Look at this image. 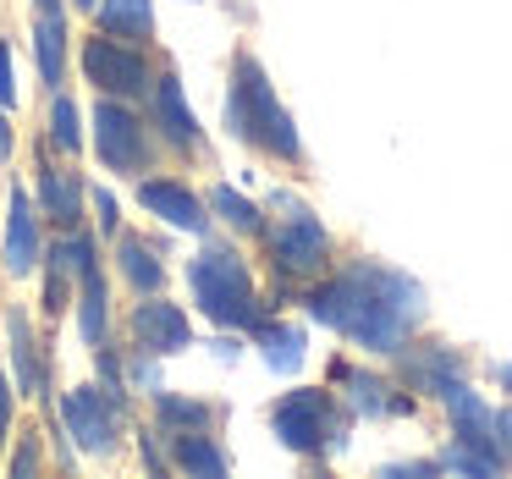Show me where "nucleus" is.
I'll return each mask as SVG.
<instances>
[{
	"instance_id": "f257e3e1",
	"label": "nucleus",
	"mask_w": 512,
	"mask_h": 479,
	"mask_svg": "<svg viewBox=\"0 0 512 479\" xmlns=\"http://www.w3.org/2000/svg\"><path fill=\"white\" fill-rule=\"evenodd\" d=\"M309 314L331 331H342L347 342H358L364 353H402L408 331L424 320V287L402 270L358 259L314 292Z\"/></svg>"
},
{
	"instance_id": "f03ea898",
	"label": "nucleus",
	"mask_w": 512,
	"mask_h": 479,
	"mask_svg": "<svg viewBox=\"0 0 512 479\" xmlns=\"http://www.w3.org/2000/svg\"><path fill=\"white\" fill-rule=\"evenodd\" d=\"M226 122L237 127V133L248 138V144H259L265 155L276 160H303V144H298V127H292V116L281 111L276 89H270L265 67H259L254 56H237L232 61V94H226Z\"/></svg>"
},
{
	"instance_id": "7ed1b4c3",
	"label": "nucleus",
	"mask_w": 512,
	"mask_h": 479,
	"mask_svg": "<svg viewBox=\"0 0 512 479\" xmlns=\"http://www.w3.org/2000/svg\"><path fill=\"white\" fill-rule=\"evenodd\" d=\"M188 281H193V303H199L215 325H243V331L259 325L254 276H248V265L232 254V248H204V254L188 265Z\"/></svg>"
},
{
	"instance_id": "20e7f679",
	"label": "nucleus",
	"mask_w": 512,
	"mask_h": 479,
	"mask_svg": "<svg viewBox=\"0 0 512 479\" xmlns=\"http://www.w3.org/2000/svg\"><path fill=\"white\" fill-rule=\"evenodd\" d=\"M276 221L265 226V248H270V265H276V276H314V270H325V254H331V237H325V226L309 215V204H298L292 193H276Z\"/></svg>"
},
{
	"instance_id": "39448f33",
	"label": "nucleus",
	"mask_w": 512,
	"mask_h": 479,
	"mask_svg": "<svg viewBox=\"0 0 512 479\" xmlns=\"http://www.w3.org/2000/svg\"><path fill=\"white\" fill-rule=\"evenodd\" d=\"M281 446L292 452H336L347 441V413L331 402V391H287V397L270 408Z\"/></svg>"
},
{
	"instance_id": "423d86ee",
	"label": "nucleus",
	"mask_w": 512,
	"mask_h": 479,
	"mask_svg": "<svg viewBox=\"0 0 512 479\" xmlns=\"http://www.w3.org/2000/svg\"><path fill=\"white\" fill-rule=\"evenodd\" d=\"M61 419H67V435L83 446L89 457H105L116 446V435H122V397L105 386H78L67 391V402H61Z\"/></svg>"
},
{
	"instance_id": "0eeeda50",
	"label": "nucleus",
	"mask_w": 512,
	"mask_h": 479,
	"mask_svg": "<svg viewBox=\"0 0 512 479\" xmlns=\"http://www.w3.org/2000/svg\"><path fill=\"white\" fill-rule=\"evenodd\" d=\"M94 149H100V160L111 171H149V160H155V144H149L144 122L133 111H122L116 100H105L94 111Z\"/></svg>"
},
{
	"instance_id": "6e6552de",
	"label": "nucleus",
	"mask_w": 512,
	"mask_h": 479,
	"mask_svg": "<svg viewBox=\"0 0 512 479\" xmlns=\"http://www.w3.org/2000/svg\"><path fill=\"white\" fill-rule=\"evenodd\" d=\"M83 72H89V83H100L105 94H127V100H138V94L149 89L144 56H133V50L116 45V39H89V45H83Z\"/></svg>"
},
{
	"instance_id": "1a4fd4ad",
	"label": "nucleus",
	"mask_w": 512,
	"mask_h": 479,
	"mask_svg": "<svg viewBox=\"0 0 512 479\" xmlns=\"http://www.w3.org/2000/svg\"><path fill=\"white\" fill-rule=\"evenodd\" d=\"M127 331H133V342L144 347V353H155V358L193 347V325H188V314H182L177 303H160V298L138 303L133 320H127Z\"/></svg>"
},
{
	"instance_id": "9d476101",
	"label": "nucleus",
	"mask_w": 512,
	"mask_h": 479,
	"mask_svg": "<svg viewBox=\"0 0 512 479\" xmlns=\"http://www.w3.org/2000/svg\"><path fill=\"white\" fill-rule=\"evenodd\" d=\"M138 204H144V210H155L160 221L177 226V232H204V226H210V221H204V204L193 199L182 182H166V177L144 182V188H138Z\"/></svg>"
},
{
	"instance_id": "9b49d317",
	"label": "nucleus",
	"mask_w": 512,
	"mask_h": 479,
	"mask_svg": "<svg viewBox=\"0 0 512 479\" xmlns=\"http://www.w3.org/2000/svg\"><path fill=\"white\" fill-rule=\"evenodd\" d=\"M39 265V226H34V204L23 188H12V215H6V270L12 276H34Z\"/></svg>"
},
{
	"instance_id": "f8f14e48",
	"label": "nucleus",
	"mask_w": 512,
	"mask_h": 479,
	"mask_svg": "<svg viewBox=\"0 0 512 479\" xmlns=\"http://www.w3.org/2000/svg\"><path fill=\"white\" fill-rule=\"evenodd\" d=\"M402 375H408V386L446 397V391L463 380V358H457L452 347H424V353H408V358H402Z\"/></svg>"
},
{
	"instance_id": "ddd939ff",
	"label": "nucleus",
	"mask_w": 512,
	"mask_h": 479,
	"mask_svg": "<svg viewBox=\"0 0 512 479\" xmlns=\"http://www.w3.org/2000/svg\"><path fill=\"white\" fill-rule=\"evenodd\" d=\"M155 111H160V133H166L177 149H199L204 144V133H199V122H193L188 100H182V83L177 78H160L155 83Z\"/></svg>"
},
{
	"instance_id": "4468645a",
	"label": "nucleus",
	"mask_w": 512,
	"mask_h": 479,
	"mask_svg": "<svg viewBox=\"0 0 512 479\" xmlns=\"http://www.w3.org/2000/svg\"><path fill=\"white\" fill-rule=\"evenodd\" d=\"M259 336V353H265V364L276 369V375H298L303 358H309V336H303V325H254Z\"/></svg>"
},
{
	"instance_id": "2eb2a0df",
	"label": "nucleus",
	"mask_w": 512,
	"mask_h": 479,
	"mask_svg": "<svg viewBox=\"0 0 512 479\" xmlns=\"http://www.w3.org/2000/svg\"><path fill=\"white\" fill-rule=\"evenodd\" d=\"M39 204H45V215H56V226L72 232L83 215V182L56 171V166H39Z\"/></svg>"
},
{
	"instance_id": "dca6fc26",
	"label": "nucleus",
	"mask_w": 512,
	"mask_h": 479,
	"mask_svg": "<svg viewBox=\"0 0 512 479\" xmlns=\"http://www.w3.org/2000/svg\"><path fill=\"white\" fill-rule=\"evenodd\" d=\"M34 56H39V78H45L50 89H61V78H67V17H61V12L39 17Z\"/></svg>"
},
{
	"instance_id": "f3484780",
	"label": "nucleus",
	"mask_w": 512,
	"mask_h": 479,
	"mask_svg": "<svg viewBox=\"0 0 512 479\" xmlns=\"http://www.w3.org/2000/svg\"><path fill=\"white\" fill-rule=\"evenodd\" d=\"M336 380L347 386V402H353L358 413H369V419H386V413H408V397H386V380L358 375V369H347V364H336Z\"/></svg>"
},
{
	"instance_id": "a211bd4d",
	"label": "nucleus",
	"mask_w": 512,
	"mask_h": 479,
	"mask_svg": "<svg viewBox=\"0 0 512 479\" xmlns=\"http://www.w3.org/2000/svg\"><path fill=\"white\" fill-rule=\"evenodd\" d=\"M94 12H100V23L111 28L116 39H133V45L155 39V6H149V0H100Z\"/></svg>"
},
{
	"instance_id": "6ab92c4d",
	"label": "nucleus",
	"mask_w": 512,
	"mask_h": 479,
	"mask_svg": "<svg viewBox=\"0 0 512 479\" xmlns=\"http://www.w3.org/2000/svg\"><path fill=\"white\" fill-rule=\"evenodd\" d=\"M171 435H177V441H171L177 468H188V474H199V479H221V474H226L221 446H215L204 430H171Z\"/></svg>"
},
{
	"instance_id": "aec40b11",
	"label": "nucleus",
	"mask_w": 512,
	"mask_h": 479,
	"mask_svg": "<svg viewBox=\"0 0 512 479\" xmlns=\"http://www.w3.org/2000/svg\"><path fill=\"white\" fill-rule=\"evenodd\" d=\"M116 265H122V276L133 281L138 292H155L160 281H166V265H160L155 248H144L138 237H122V243H116Z\"/></svg>"
},
{
	"instance_id": "412c9836",
	"label": "nucleus",
	"mask_w": 512,
	"mask_h": 479,
	"mask_svg": "<svg viewBox=\"0 0 512 479\" xmlns=\"http://www.w3.org/2000/svg\"><path fill=\"white\" fill-rule=\"evenodd\" d=\"M12 358H17V380H23V391L28 397H39L45 391V369H39V358H34V331H28V314L23 309H12Z\"/></svg>"
},
{
	"instance_id": "4be33fe9",
	"label": "nucleus",
	"mask_w": 512,
	"mask_h": 479,
	"mask_svg": "<svg viewBox=\"0 0 512 479\" xmlns=\"http://www.w3.org/2000/svg\"><path fill=\"white\" fill-rule=\"evenodd\" d=\"M78 287H83V342H105V281H100V270H83L78 276Z\"/></svg>"
},
{
	"instance_id": "5701e85b",
	"label": "nucleus",
	"mask_w": 512,
	"mask_h": 479,
	"mask_svg": "<svg viewBox=\"0 0 512 479\" xmlns=\"http://www.w3.org/2000/svg\"><path fill=\"white\" fill-rule=\"evenodd\" d=\"M50 265H56L61 276H83V270L94 265V243H89V237H78V232H67L56 248H50Z\"/></svg>"
},
{
	"instance_id": "b1692460",
	"label": "nucleus",
	"mask_w": 512,
	"mask_h": 479,
	"mask_svg": "<svg viewBox=\"0 0 512 479\" xmlns=\"http://www.w3.org/2000/svg\"><path fill=\"white\" fill-rule=\"evenodd\" d=\"M210 204H215V215H221V221L237 226V232H259V210H254V204H248L237 188H215Z\"/></svg>"
},
{
	"instance_id": "393cba45",
	"label": "nucleus",
	"mask_w": 512,
	"mask_h": 479,
	"mask_svg": "<svg viewBox=\"0 0 512 479\" xmlns=\"http://www.w3.org/2000/svg\"><path fill=\"white\" fill-rule=\"evenodd\" d=\"M155 408H160V419H166L171 430H204V424L215 419L204 402H188V397H160Z\"/></svg>"
},
{
	"instance_id": "a878e982",
	"label": "nucleus",
	"mask_w": 512,
	"mask_h": 479,
	"mask_svg": "<svg viewBox=\"0 0 512 479\" xmlns=\"http://www.w3.org/2000/svg\"><path fill=\"white\" fill-rule=\"evenodd\" d=\"M50 122H56V133H50V138H56L61 149H83V133H78V105H72L67 94L56 100V116H50Z\"/></svg>"
},
{
	"instance_id": "bb28decb",
	"label": "nucleus",
	"mask_w": 512,
	"mask_h": 479,
	"mask_svg": "<svg viewBox=\"0 0 512 479\" xmlns=\"http://www.w3.org/2000/svg\"><path fill=\"white\" fill-rule=\"evenodd\" d=\"M34 468H39V430H28V435H23V446H17V457H12V474H17V479H28Z\"/></svg>"
},
{
	"instance_id": "cd10ccee",
	"label": "nucleus",
	"mask_w": 512,
	"mask_h": 479,
	"mask_svg": "<svg viewBox=\"0 0 512 479\" xmlns=\"http://www.w3.org/2000/svg\"><path fill=\"white\" fill-rule=\"evenodd\" d=\"M17 105V83H12V45H0V111Z\"/></svg>"
},
{
	"instance_id": "c85d7f7f",
	"label": "nucleus",
	"mask_w": 512,
	"mask_h": 479,
	"mask_svg": "<svg viewBox=\"0 0 512 479\" xmlns=\"http://www.w3.org/2000/svg\"><path fill=\"white\" fill-rule=\"evenodd\" d=\"M496 446H501V457H512V408L496 413Z\"/></svg>"
},
{
	"instance_id": "c756f323",
	"label": "nucleus",
	"mask_w": 512,
	"mask_h": 479,
	"mask_svg": "<svg viewBox=\"0 0 512 479\" xmlns=\"http://www.w3.org/2000/svg\"><path fill=\"white\" fill-rule=\"evenodd\" d=\"M6 430H12V386L0 375V446H6Z\"/></svg>"
},
{
	"instance_id": "7c9ffc66",
	"label": "nucleus",
	"mask_w": 512,
	"mask_h": 479,
	"mask_svg": "<svg viewBox=\"0 0 512 479\" xmlns=\"http://www.w3.org/2000/svg\"><path fill=\"white\" fill-rule=\"evenodd\" d=\"M94 204H100V226H105V232H116V199H111V193H94Z\"/></svg>"
},
{
	"instance_id": "2f4dec72",
	"label": "nucleus",
	"mask_w": 512,
	"mask_h": 479,
	"mask_svg": "<svg viewBox=\"0 0 512 479\" xmlns=\"http://www.w3.org/2000/svg\"><path fill=\"white\" fill-rule=\"evenodd\" d=\"M496 380H501V386L512 391V364H496Z\"/></svg>"
},
{
	"instance_id": "473e14b6",
	"label": "nucleus",
	"mask_w": 512,
	"mask_h": 479,
	"mask_svg": "<svg viewBox=\"0 0 512 479\" xmlns=\"http://www.w3.org/2000/svg\"><path fill=\"white\" fill-rule=\"evenodd\" d=\"M45 12H61V0H39V17H45Z\"/></svg>"
},
{
	"instance_id": "72a5a7b5",
	"label": "nucleus",
	"mask_w": 512,
	"mask_h": 479,
	"mask_svg": "<svg viewBox=\"0 0 512 479\" xmlns=\"http://www.w3.org/2000/svg\"><path fill=\"white\" fill-rule=\"evenodd\" d=\"M72 6H78V12H94V6H100V0H72Z\"/></svg>"
}]
</instances>
